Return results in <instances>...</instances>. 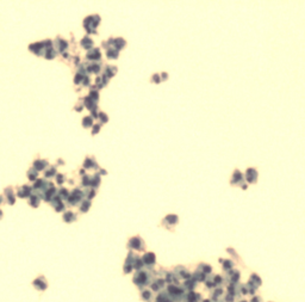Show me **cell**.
Segmentation results:
<instances>
[{"label": "cell", "instance_id": "17", "mask_svg": "<svg viewBox=\"0 0 305 302\" xmlns=\"http://www.w3.org/2000/svg\"><path fill=\"white\" fill-rule=\"evenodd\" d=\"M39 200H41V198H39L38 196H36V195L31 196V198H30V204L36 208V207H38V204H39Z\"/></svg>", "mask_w": 305, "mask_h": 302}, {"label": "cell", "instance_id": "4", "mask_svg": "<svg viewBox=\"0 0 305 302\" xmlns=\"http://www.w3.org/2000/svg\"><path fill=\"white\" fill-rule=\"evenodd\" d=\"M142 260H143L144 265L148 266V269L152 270V266L155 265L156 258H155V254L152 252H147V253H144V256L142 257Z\"/></svg>", "mask_w": 305, "mask_h": 302}, {"label": "cell", "instance_id": "15", "mask_svg": "<svg viewBox=\"0 0 305 302\" xmlns=\"http://www.w3.org/2000/svg\"><path fill=\"white\" fill-rule=\"evenodd\" d=\"M113 44H115V47H116V49H117V50H120V49H122L123 47L125 45V41H124V39H122V38H117V39H115Z\"/></svg>", "mask_w": 305, "mask_h": 302}, {"label": "cell", "instance_id": "2", "mask_svg": "<svg viewBox=\"0 0 305 302\" xmlns=\"http://www.w3.org/2000/svg\"><path fill=\"white\" fill-rule=\"evenodd\" d=\"M128 249L142 252V251L146 250V245H144V241L141 239L140 236H132L131 239L129 240V242H128Z\"/></svg>", "mask_w": 305, "mask_h": 302}, {"label": "cell", "instance_id": "16", "mask_svg": "<svg viewBox=\"0 0 305 302\" xmlns=\"http://www.w3.org/2000/svg\"><path fill=\"white\" fill-rule=\"evenodd\" d=\"M44 165H47V161H43V160H36L35 164H34V167H35V170H43V169L45 167Z\"/></svg>", "mask_w": 305, "mask_h": 302}, {"label": "cell", "instance_id": "24", "mask_svg": "<svg viewBox=\"0 0 305 302\" xmlns=\"http://www.w3.org/2000/svg\"><path fill=\"white\" fill-rule=\"evenodd\" d=\"M63 181H65V176H63V174H59V176H57V183H59V184H62Z\"/></svg>", "mask_w": 305, "mask_h": 302}, {"label": "cell", "instance_id": "1", "mask_svg": "<svg viewBox=\"0 0 305 302\" xmlns=\"http://www.w3.org/2000/svg\"><path fill=\"white\" fill-rule=\"evenodd\" d=\"M151 271H152V270H150V271H144V270H142V271H137L135 274L132 281H134L135 285L140 290L146 289L148 285L150 287V284L152 282V274H151Z\"/></svg>", "mask_w": 305, "mask_h": 302}, {"label": "cell", "instance_id": "9", "mask_svg": "<svg viewBox=\"0 0 305 302\" xmlns=\"http://www.w3.org/2000/svg\"><path fill=\"white\" fill-rule=\"evenodd\" d=\"M155 302H173V301L169 297H167V294L161 293V294H159V295L156 296Z\"/></svg>", "mask_w": 305, "mask_h": 302}, {"label": "cell", "instance_id": "8", "mask_svg": "<svg viewBox=\"0 0 305 302\" xmlns=\"http://www.w3.org/2000/svg\"><path fill=\"white\" fill-rule=\"evenodd\" d=\"M100 58H101V54H100L99 49H94L87 54V59H91V60H98Z\"/></svg>", "mask_w": 305, "mask_h": 302}, {"label": "cell", "instance_id": "11", "mask_svg": "<svg viewBox=\"0 0 305 302\" xmlns=\"http://www.w3.org/2000/svg\"><path fill=\"white\" fill-rule=\"evenodd\" d=\"M84 166H85L86 169H90V167L95 169V167H97V164H95V161H94V159H93V158H87V159H86V161H85V164H84Z\"/></svg>", "mask_w": 305, "mask_h": 302}, {"label": "cell", "instance_id": "12", "mask_svg": "<svg viewBox=\"0 0 305 302\" xmlns=\"http://www.w3.org/2000/svg\"><path fill=\"white\" fill-rule=\"evenodd\" d=\"M247 179L249 180L250 183H254L256 180V172H255V170L250 169V170L247 171Z\"/></svg>", "mask_w": 305, "mask_h": 302}, {"label": "cell", "instance_id": "26", "mask_svg": "<svg viewBox=\"0 0 305 302\" xmlns=\"http://www.w3.org/2000/svg\"><path fill=\"white\" fill-rule=\"evenodd\" d=\"M94 128H95V129L93 130V134H97V133H98V130H99V128H100V125H95Z\"/></svg>", "mask_w": 305, "mask_h": 302}, {"label": "cell", "instance_id": "7", "mask_svg": "<svg viewBox=\"0 0 305 302\" xmlns=\"http://www.w3.org/2000/svg\"><path fill=\"white\" fill-rule=\"evenodd\" d=\"M63 220L66 222H68V223H70V222H74L76 220V215L72 211H67V213H65V215H63Z\"/></svg>", "mask_w": 305, "mask_h": 302}, {"label": "cell", "instance_id": "14", "mask_svg": "<svg viewBox=\"0 0 305 302\" xmlns=\"http://www.w3.org/2000/svg\"><path fill=\"white\" fill-rule=\"evenodd\" d=\"M166 222H168L169 225H175L176 222H178V217H176L175 215H168V216L163 220V223H166Z\"/></svg>", "mask_w": 305, "mask_h": 302}, {"label": "cell", "instance_id": "10", "mask_svg": "<svg viewBox=\"0 0 305 302\" xmlns=\"http://www.w3.org/2000/svg\"><path fill=\"white\" fill-rule=\"evenodd\" d=\"M30 191H31V189L29 186H23L18 191V196L19 197H28V196H30Z\"/></svg>", "mask_w": 305, "mask_h": 302}, {"label": "cell", "instance_id": "13", "mask_svg": "<svg viewBox=\"0 0 305 302\" xmlns=\"http://www.w3.org/2000/svg\"><path fill=\"white\" fill-rule=\"evenodd\" d=\"M81 45L84 47V48H86V49H90L91 47L93 45V41H92V39H90L88 37H85L82 41H81Z\"/></svg>", "mask_w": 305, "mask_h": 302}, {"label": "cell", "instance_id": "18", "mask_svg": "<svg viewBox=\"0 0 305 302\" xmlns=\"http://www.w3.org/2000/svg\"><path fill=\"white\" fill-rule=\"evenodd\" d=\"M90 207H91V202L90 201H85L81 207H80V211H82V213H86L88 209H90Z\"/></svg>", "mask_w": 305, "mask_h": 302}, {"label": "cell", "instance_id": "21", "mask_svg": "<svg viewBox=\"0 0 305 302\" xmlns=\"http://www.w3.org/2000/svg\"><path fill=\"white\" fill-rule=\"evenodd\" d=\"M67 42L66 41H62V43H59V49H60V51H65L66 49H67Z\"/></svg>", "mask_w": 305, "mask_h": 302}, {"label": "cell", "instance_id": "28", "mask_svg": "<svg viewBox=\"0 0 305 302\" xmlns=\"http://www.w3.org/2000/svg\"><path fill=\"white\" fill-rule=\"evenodd\" d=\"M1 203H3V197L0 196V204H1Z\"/></svg>", "mask_w": 305, "mask_h": 302}, {"label": "cell", "instance_id": "27", "mask_svg": "<svg viewBox=\"0 0 305 302\" xmlns=\"http://www.w3.org/2000/svg\"><path fill=\"white\" fill-rule=\"evenodd\" d=\"M1 217H3V211L0 210V219H1Z\"/></svg>", "mask_w": 305, "mask_h": 302}, {"label": "cell", "instance_id": "5", "mask_svg": "<svg viewBox=\"0 0 305 302\" xmlns=\"http://www.w3.org/2000/svg\"><path fill=\"white\" fill-rule=\"evenodd\" d=\"M140 295H141V299L143 301H146V302H151L152 301V291L150 289H148V288L141 290Z\"/></svg>", "mask_w": 305, "mask_h": 302}, {"label": "cell", "instance_id": "25", "mask_svg": "<svg viewBox=\"0 0 305 302\" xmlns=\"http://www.w3.org/2000/svg\"><path fill=\"white\" fill-rule=\"evenodd\" d=\"M99 117H101V121H103V122H106V121H107V116H106L105 114L100 112V114H99Z\"/></svg>", "mask_w": 305, "mask_h": 302}, {"label": "cell", "instance_id": "6", "mask_svg": "<svg viewBox=\"0 0 305 302\" xmlns=\"http://www.w3.org/2000/svg\"><path fill=\"white\" fill-rule=\"evenodd\" d=\"M143 267H144V263H143L142 258L137 257L135 260V263H134V270H136V271H142Z\"/></svg>", "mask_w": 305, "mask_h": 302}, {"label": "cell", "instance_id": "23", "mask_svg": "<svg viewBox=\"0 0 305 302\" xmlns=\"http://www.w3.org/2000/svg\"><path fill=\"white\" fill-rule=\"evenodd\" d=\"M36 176H37V172H36V170L34 171V169L32 170H30V172H29V178L32 180V179H36Z\"/></svg>", "mask_w": 305, "mask_h": 302}, {"label": "cell", "instance_id": "22", "mask_svg": "<svg viewBox=\"0 0 305 302\" xmlns=\"http://www.w3.org/2000/svg\"><path fill=\"white\" fill-rule=\"evenodd\" d=\"M55 172H56V169L55 167H50L49 171L45 172V177H53L54 174H55Z\"/></svg>", "mask_w": 305, "mask_h": 302}, {"label": "cell", "instance_id": "3", "mask_svg": "<svg viewBox=\"0 0 305 302\" xmlns=\"http://www.w3.org/2000/svg\"><path fill=\"white\" fill-rule=\"evenodd\" d=\"M32 285L39 291H45L47 288H48V282H47V278L44 276H38L37 278H35L34 282H32Z\"/></svg>", "mask_w": 305, "mask_h": 302}, {"label": "cell", "instance_id": "20", "mask_svg": "<svg viewBox=\"0 0 305 302\" xmlns=\"http://www.w3.org/2000/svg\"><path fill=\"white\" fill-rule=\"evenodd\" d=\"M82 124H84V127H91L92 125V118L91 117H85Z\"/></svg>", "mask_w": 305, "mask_h": 302}, {"label": "cell", "instance_id": "19", "mask_svg": "<svg viewBox=\"0 0 305 302\" xmlns=\"http://www.w3.org/2000/svg\"><path fill=\"white\" fill-rule=\"evenodd\" d=\"M118 56V50L117 49H109V51H107V58H110V59H116Z\"/></svg>", "mask_w": 305, "mask_h": 302}]
</instances>
